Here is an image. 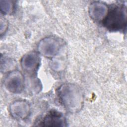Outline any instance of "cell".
<instances>
[{"label": "cell", "instance_id": "obj_1", "mask_svg": "<svg viewBox=\"0 0 127 127\" xmlns=\"http://www.w3.org/2000/svg\"><path fill=\"white\" fill-rule=\"evenodd\" d=\"M58 94L61 102L67 111L76 112L82 108L83 94L76 85L71 83L63 84L59 88Z\"/></svg>", "mask_w": 127, "mask_h": 127}, {"label": "cell", "instance_id": "obj_2", "mask_svg": "<svg viewBox=\"0 0 127 127\" xmlns=\"http://www.w3.org/2000/svg\"><path fill=\"white\" fill-rule=\"evenodd\" d=\"M104 26L111 31L124 30L127 25V8L122 4L115 5L108 9L103 20Z\"/></svg>", "mask_w": 127, "mask_h": 127}, {"label": "cell", "instance_id": "obj_3", "mask_svg": "<svg viewBox=\"0 0 127 127\" xmlns=\"http://www.w3.org/2000/svg\"><path fill=\"white\" fill-rule=\"evenodd\" d=\"M61 43L60 41L54 37H49L42 40L39 43L38 48L39 52L47 57L56 56L59 52Z\"/></svg>", "mask_w": 127, "mask_h": 127}, {"label": "cell", "instance_id": "obj_4", "mask_svg": "<svg viewBox=\"0 0 127 127\" xmlns=\"http://www.w3.org/2000/svg\"><path fill=\"white\" fill-rule=\"evenodd\" d=\"M4 85L10 92L20 93L24 87L23 77L18 71H13L9 73L4 80Z\"/></svg>", "mask_w": 127, "mask_h": 127}, {"label": "cell", "instance_id": "obj_5", "mask_svg": "<svg viewBox=\"0 0 127 127\" xmlns=\"http://www.w3.org/2000/svg\"><path fill=\"white\" fill-rule=\"evenodd\" d=\"M65 118L58 111H50L45 116L39 123V126L46 127H64L66 126Z\"/></svg>", "mask_w": 127, "mask_h": 127}, {"label": "cell", "instance_id": "obj_6", "mask_svg": "<svg viewBox=\"0 0 127 127\" xmlns=\"http://www.w3.org/2000/svg\"><path fill=\"white\" fill-rule=\"evenodd\" d=\"M21 64L24 71L33 73L39 67L40 57L37 53L30 52L23 56L21 60Z\"/></svg>", "mask_w": 127, "mask_h": 127}, {"label": "cell", "instance_id": "obj_7", "mask_svg": "<svg viewBox=\"0 0 127 127\" xmlns=\"http://www.w3.org/2000/svg\"><path fill=\"white\" fill-rule=\"evenodd\" d=\"M29 112V105L24 100H18L15 101L10 106L11 115L16 119H25L28 116Z\"/></svg>", "mask_w": 127, "mask_h": 127}, {"label": "cell", "instance_id": "obj_8", "mask_svg": "<svg viewBox=\"0 0 127 127\" xmlns=\"http://www.w3.org/2000/svg\"><path fill=\"white\" fill-rule=\"evenodd\" d=\"M108 11L107 5L101 2H94L91 4L89 9L90 16L95 20H103Z\"/></svg>", "mask_w": 127, "mask_h": 127}, {"label": "cell", "instance_id": "obj_9", "mask_svg": "<svg viewBox=\"0 0 127 127\" xmlns=\"http://www.w3.org/2000/svg\"><path fill=\"white\" fill-rule=\"evenodd\" d=\"M4 4L0 2L1 11L4 14H9L12 11L13 5L10 1H3Z\"/></svg>", "mask_w": 127, "mask_h": 127}]
</instances>
